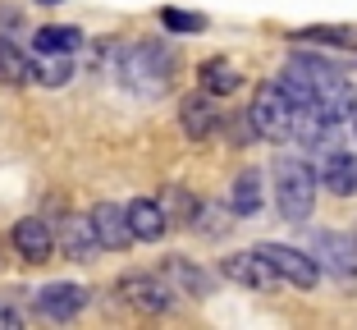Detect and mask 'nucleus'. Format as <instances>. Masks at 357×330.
I'll list each match as a JSON object with an SVG mask.
<instances>
[{"label": "nucleus", "instance_id": "obj_1", "mask_svg": "<svg viewBox=\"0 0 357 330\" xmlns=\"http://www.w3.org/2000/svg\"><path fill=\"white\" fill-rule=\"evenodd\" d=\"M174 69H178V55H174V46H169V42H137V46H128V51L119 55V64H115L119 83L133 87L137 96L169 92Z\"/></svg>", "mask_w": 357, "mask_h": 330}, {"label": "nucleus", "instance_id": "obj_2", "mask_svg": "<svg viewBox=\"0 0 357 330\" xmlns=\"http://www.w3.org/2000/svg\"><path fill=\"white\" fill-rule=\"evenodd\" d=\"M316 183L321 174L307 165L303 156H280L275 160V207L289 225H303L316 207Z\"/></svg>", "mask_w": 357, "mask_h": 330}, {"label": "nucleus", "instance_id": "obj_3", "mask_svg": "<svg viewBox=\"0 0 357 330\" xmlns=\"http://www.w3.org/2000/svg\"><path fill=\"white\" fill-rule=\"evenodd\" d=\"M298 101L289 92L280 87V78L275 83H261L257 87V96H252V124H257V133L261 138H275V142H284V138H294V128H298Z\"/></svg>", "mask_w": 357, "mask_h": 330}, {"label": "nucleus", "instance_id": "obj_4", "mask_svg": "<svg viewBox=\"0 0 357 330\" xmlns=\"http://www.w3.org/2000/svg\"><path fill=\"white\" fill-rule=\"evenodd\" d=\"M312 257L321 262V271L344 285L357 280V234H335V230H316L312 234Z\"/></svg>", "mask_w": 357, "mask_h": 330}, {"label": "nucleus", "instance_id": "obj_5", "mask_svg": "<svg viewBox=\"0 0 357 330\" xmlns=\"http://www.w3.org/2000/svg\"><path fill=\"white\" fill-rule=\"evenodd\" d=\"M115 294L128 303V308H137V312H147V317H160V312H169L174 308V285H169L165 276H124L115 285Z\"/></svg>", "mask_w": 357, "mask_h": 330}, {"label": "nucleus", "instance_id": "obj_6", "mask_svg": "<svg viewBox=\"0 0 357 330\" xmlns=\"http://www.w3.org/2000/svg\"><path fill=\"white\" fill-rule=\"evenodd\" d=\"M257 253L271 262L275 271H280L289 285L298 289H316V280H321V262H316L312 253H303V248H289V243H257Z\"/></svg>", "mask_w": 357, "mask_h": 330}, {"label": "nucleus", "instance_id": "obj_7", "mask_svg": "<svg viewBox=\"0 0 357 330\" xmlns=\"http://www.w3.org/2000/svg\"><path fill=\"white\" fill-rule=\"evenodd\" d=\"M10 243H14V253L23 257V262H51V253L60 248V239H55V230H51V220H42V216H23L19 225L10 230Z\"/></svg>", "mask_w": 357, "mask_h": 330}, {"label": "nucleus", "instance_id": "obj_8", "mask_svg": "<svg viewBox=\"0 0 357 330\" xmlns=\"http://www.w3.org/2000/svg\"><path fill=\"white\" fill-rule=\"evenodd\" d=\"M220 271L234 280V285H243V289H257V294H271V289L284 280L280 271H275L271 262H266V257L257 253V248H252V253H234V257H225V267H220Z\"/></svg>", "mask_w": 357, "mask_h": 330}, {"label": "nucleus", "instance_id": "obj_9", "mask_svg": "<svg viewBox=\"0 0 357 330\" xmlns=\"http://www.w3.org/2000/svg\"><path fill=\"white\" fill-rule=\"evenodd\" d=\"M55 239H60V253L69 257V262H92L96 253H105L92 216H64L60 230H55Z\"/></svg>", "mask_w": 357, "mask_h": 330}, {"label": "nucleus", "instance_id": "obj_10", "mask_svg": "<svg viewBox=\"0 0 357 330\" xmlns=\"http://www.w3.org/2000/svg\"><path fill=\"white\" fill-rule=\"evenodd\" d=\"M83 308H87V289L74 285V280H55V285L37 289V312L46 321H74Z\"/></svg>", "mask_w": 357, "mask_h": 330}, {"label": "nucleus", "instance_id": "obj_11", "mask_svg": "<svg viewBox=\"0 0 357 330\" xmlns=\"http://www.w3.org/2000/svg\"><path fill=\"white\" fill-rule=\"evenodd\" d=\"M178 124H183V133H188L192 142H206L215 128H220V110H215V96L202 87V92L183 96V106H178Z\"/></svg>", "mask_w": 357, "mask_h": 330}, {"label": "nucleus", "instance_id": "obj_12", "mask_svg": "<svg viewBox=\"0 0 357 330\" xmlns=\"http://www.w3.org/2000/svg\"><path fill=\"white\" fill-rule=\"evenodd\" d=\"M92 225H96V234H101L105 253H124L128 243H137L133 225H128V207H115V202H96V207H92Z\"/></svg>", "mask_w": 357, "mask_h": 330}, {"label": "nucleus", "instance_id": "obj_13", "mask_svg": "<svg viewBox=\"0 0 357 330\" xmlns=\"http://www.w3.org/2000/svg\"><path fill=\"white\" fill-rule=\"evenodd\" d=\"M128 225H133L137 243H156V239H165V230H169V211H165V202H156V197H133V202H128Z\"/></svg>", "mask_w": 357, "mask_h": 330}, {"label": "nucleus", "instance_id": "obj_14", "mask_svg": "<svg viewBox=\"0 0 357 330\" xmlns=\"http://www.w3.org/2000/svg\"><path fill=\"white\" fill-rule=\"evenodd\" d=\"M321 183H326L335 197H353L357 193V156L353 151H339V147H330L326 156H321Z\"/></svg>", "mask_w": 357, "mask_h": 330}, {"label": "nucleus", "instance_id": "obj_15", "mask_svg": "<svg viewBox=\"0 0 357 330\" xmlns=\"http://www.w3.org/2000/svg\"><path fill=\"white\" fill-rule=\"evenodd\" d=\"M160 276L174 285V294H188V299H206L211 289H215V280L206 276L202 267H192L188 257H165V267H160Z\"/></svg>", "mask_w": 357, "mask_h": 330}, {"label": "nucleus", "instance_id": "obj_16", "mask_svg": "<svg viewBox=\"0 0 357 330\" xmlns=\"http://www.w3.org/2000/svg\"><path fill=\"white\" fill-rule=\"evenodd\" d=\"M69 78H74V55L69 51H37V60H32V83L64 87Z\"/></svg>", "mask_w": 357, "mask_h": 330}, {"label": "nucleus", "instance_id": "obj_17", "mask_svg": "<svg viewBox=\"0 0 357 330\" xmlns=\"http://www.w3.org/2000/svg\"><path fill=\"white\" fill-rule=\"evenodd\" d=\"M197 83L206 87L211 96H229V92H238V87H243V74L234 69L229 60H225V55H215V60H202Z\"/></svg>", "mask_w": 357, "mask_h": 330}, {"label": "nucleus", "instance_id": "obj_18", "mask_svg": "<svg viewBox=\"0 0 357 330\" xmlns=\"http://www.w3.org/2000/svg\"><path fill=\"white\" fill-rule=\"evenodd\" d=\"M32 46L37 51H83L87 46V37H83V28H69V23H46V28H37V37H32Z\"/></svg>", "mask_w": 357, "mask_h": 330}, {"label": "nucleus", "instance_id": "obj_19", "mask_svg": "<svg viewBox=\"0 0 357 330\" xmlns=\"http://www.w3.org/2000/svg\"><path fill=\"white\" fill-rule=\"evenodd\" d=\"M229 211L234 216H257L261 211V170H243L238 179H234Z\"/></svg>", "mask_w": 357, "mask_h": 330}, {"label": "nucleus", "instance_id": "obj_20", "mask_svg": "<svg viewBox=\"0 0 357 330\" xmlns=\"http://www.w3.org/2000/svg\"><path fill=\"white\" fill-rule=\"evenodd\" d=\"M28 78H32V60L14 46L10 32H0V83L19 87V83H28Z\"/></svg>", "mask_w": 357, "mask_h": 330}, {"label": "nucleus", "instance_id": "obj_21", "mask_svg": "<svg viewBox=\"0 0 357 330\" xmlns=\"http://www.w3.org/2000/svg\"><path fill=\"white\" fill-rule=\"evenodd\" d=\"M298 42H316V46H357V28H339V23H316V28H298Z\"/></svg>", "mask_w": 357, "mask_h": 330}, {"label": "nucleus", "instance_id": "obj_22", "mask_svg": "<svg viewBox=\"0 0 357 330\" xmlns=\"http://www.w3.org/2000/svg\"><path fill=\"white\" fill-rule=\"evenodd\" d=\"M160 202H165V211H169V220L174 225H197V211H202V202L197 197H192L188 188H165V197H160Z\"/></svg>", "mask_w": 357, "mask_h": 330}, {"label": "nucleus", "instance_id": "obj_23", "mask_svg": "<svg viewBox=\"0 0 357 330\" xmlns=\"http://www.w3.org/2000/svg\"><path fill=\"white\" fill-rule=\"evenodd\" d=\"M160 23H165L169 32H202L206 28V19H202V14H192V10H160Z\"/></svg>", "mask_w": 357, "mask_h": 330}, {"label": "nucleus", "instance_id": "obj_24", "mask_svg": "<svg viewBox=\"0 0 357 330\" xmlns=\"http://www.w3.org/2000/svg\"><path fill=\"white\" fill-rule=\"evenodd\" d=\"M23 28V10L19 5H0V32H19Z\"/></svg>", "mask_w": 357, "mask_h": 330}, {"label": "nucleus", "instance_id": "obj_25", "mask_svg": "<svg viewBox=\"0 0 357 330\" xmlns=\"http://www.w3.org/2000/svg\"><path fill=\"white\" fill-rule=\"evenodd\" d=\"M23 326V312L14 303H0V330H19Z\"/></svg>", "mask_w": 357, "mask_h": 330}, {"label": "nucleus", "instance_id": "obj_26", "mask_svg": "<svg viewBox=\"0 0 357 330\" xmlns=\"http://www.w3.org/2000/svg\"><path fill=\"white\" fill-rule=\"evenodd\" d=\"M37 5H64V0H37Z\"/></svg>", "mask_w": 357, "mask_h": 330}, {"label": "nucleus", "instance_id": "obj_27", "mask_svg": "<svg viewBox=\"0 0 357 330\" xmlns=\"http://www.w3.org/2000/svg\"><path fill=\"white\" fill-rule=\"evenodd\" d=\"M353 133H357V115H353Z\"/></svg>", "mask_w": 357, "mask_h": 330}]
</instances>
